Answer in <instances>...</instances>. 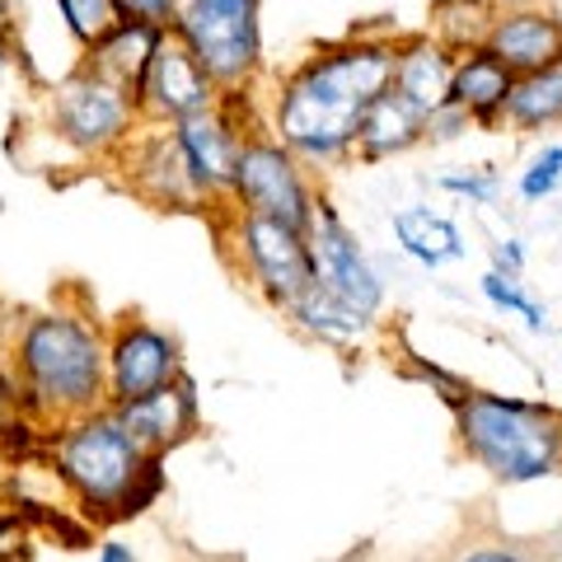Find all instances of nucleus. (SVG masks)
I'll return each mask as SVG.
<instances>
[{
  "label": "nucleus",
  "mask_w": 562,
  "mask_h": 562,
  "mask_svg": "<svg viewBox=\"0 0 562 562\" xmlns=\"http://www.w3.org/2000/svg\"><path fill=\"white\" fill-rule=\"evenodd\" d=\"M165 33L169 29H146V24L117 20L94 47L80 52V66L136 94V85H140V76H146V66H150V57H155V47H160Z\"/></svg>",
  "instance_id": "21"
},
{
  "label": "nucleus",
  "mask_w": 562,
  "mask_h": 562,
  "mask_svg": "<svg viewBox=\"0 0 562 562\" xmlns=\"http://www.w3.org/2000/svg\"><path fill=\"white\" fill-rule=\"evenodd\" d=\"M516 76L506 70L492 52L479 47H460L454 52V66H450V103L460 109L473 127H502V113H506V94H512Z\"/></svg>",
  "instance_id": "17"
},
{
  "label": "nucleus",
  "mask_w": 562,
  "mask_h": 562,
  "mask_svg": "<svg viewBox=\"0 0 562 562\" xmlns=\"http://www.w3.org/2000/svg\"><path fill=\"white\" fill-rule=\"evenodd\" d=\"M483 47L512 76H530V70L562 61V24L549 14V5H497Z\"/></svg>",
  "instance_id": "15"
},
{
  "label": "nucleus",
  "mask_w": 562,
  "mask_h": 562,
  "mask_svg": "<svg viewBox=\"0 0 562 562\" xmlns=\"http://www.w3.org/2000/svg\"><path fill=\"white\" fill-rule=\"evenodd\" d=\"M450 413L460 450L487 479L525 487L562 473V413L553 403L469 390Z\"/></svg>",
  "instance_id": "4"
},
{
  "label": "nucleus",
  "mask_w": 562,
  "mask_h": 562,
  "mask_svg": "<svg viewBox=\"0 0 562 562\" xmlns=\"http://www.w3.org/2000/svg\"><path fill=\"white\" fill-rule=\"evenodd\" d=\"M464 132H473V122L454 109V103H446V109H436L431 117H427V140H436V146H441V140H454V136H464Z\"/></svg>",
  "instance_id": "29"
},
{
  "label": "nucleus",
  "mask_w": 562,
  "mask_h": 562,
  "mask_svg": "<svg viewBox=\"0 0 562 562\" xmlns=\"http://www.w3.org/2000/svg\"><path fill=\"white\" fill-rule=\"evenodd\" d=\"M314 202H319V188H314L310 169L295 160L272 132L254 127L244 136L239 160H235V183H231L235 211L281 221V225H291V231H310Z\"/></svg>",
  "instance_id": "8"
},
{
  "label": "nucleus",
  "mask_w": 562,
  "mask_h": 562,
  "mask_svg": "<svg viewBox=\"0 0 562 562\" xmlns=\"http://www.w3.org/2000/svg\"><path fill=\"white\" fill-rule=\"evenodd\" d=\"M113 417L122 422V431L146 450V454H169L179 450L183 441L198 436V422H202V408H198V390L192 380L179 375L165 390H150L132 403H117Z\"/></svg>",
  "instance_id": "14"
},
{
  "label": "nucleus",
  "mask_w": 562,
  "mask_h": 562,
  "mask_svg": "<svg viewBox=\"0 0 562 562\" xmlns=\"http://www.w3.org/2000/svg\"><path fill=\"white\" fill-rule=\"evenodd\" d=\"M543 5H549V14H553L558 24H562V0H543Z\"/></svg>",
  "instance_id": "34"
},
{
  "label": "nucleus",
  "mask_w": 562,
  "mask_h": 562,
  "mask_svg": "<svg viewBox=\"0 0 562 562\" xmlns=\"http://www.w3.org/2000/svg\"><path fill=\"white\" fill-rule=\"evenodd\" d=\"M520 198L525 202H549L553 192L562 188V140H549V146H539L530 160L520 169Z\"/></svg>",
  "instance_id": "25"
},
{
  "label": "nucleus",
  "mask_w": 562,
  "mask_h": 562,
  "mask_svg": "<svg viewBox=\"0 0 562 562\" xmlns=\"http://www.w3.org/2000/svg\"><path fill=\"white\" fill-rule=\"evenodd\" d=\"M140 127L136 99L122 85L76 66L52 85V132L85 160H113Z\"/></svg>",
  "instance_id": "6"
},
{
  "label": "nucleus",
  "mask_w": 562,
  "mask_h": 562,
  "mask_svg": "<svg viewBox=\"0 0 562 562\" xmlns=\"http://www.w3.org/2000/svg\"><path fill=\"white\" fill-rule=\"evenodd\" d=\"M502 122L516 132H553L562 122V61L530 70V76H516Z\"/></svg>",
  "instance_id": "22"
},
{
  "label": "nucleus",
  "mask_w": 562,
  "mask_h": 562,
  "mask_svg": "<svg viewBox=\"0 0 562 562\" xmlns=\"http://www.w3.org/2000/svg\"><path fill=\"white\" fill-rule=\"evenodd\" d=\"M117 169L127 188L136 192L140 202L160 206V211H206L202 192L192 188L188 169H183V155L173 146L169 127H150V122H140L136 136L122 146L117 155Z\"/></svg>",
  "instance_id": "13"
},
{
  "label": "nucleus",
  "mask_w": 562,
  "mask_h": 562,
  "mask_svg": "<svg viewBox=\"0 0 562 562\" xmlns=\"http://www.w3.org/2000/svg\"><path fill=\"white\" fill-rule=\"evenodd\" d=\"M436 188L450 192V198H460V202H469V206H487V202H497V192H502V173L492 165L450 169V173L436 179Z\"/></svg>",
  "instance_id": "26"
},
{
  "label": "nucleus",
  "mask_w": 562,
  "mask_h": 562,
  "mask_svg": "<svg viewBox=\"0 0 562 562\" xmlns=\"http://www.w3.org/2000/svg\"><path fill=\"white\" fill-rule=\"evenodd\" d=\"M47 454L61 487L76 497V506L90 520L117 525L140 516L165 492V454H146L113 408L85 413L76 422H61L47 436Z\"/></svg>",
  "instance_id": "3"
},
{
  "label": "nucleus",
  "mask_w": 562,
  "mask_h": 562,
  "mask_svg": "<svg viewBox=\"0 0 562 562\" xmlns=\"http://www.w3.org/2000/svg\"><path fill=\"white\" fill-rule=\"evenodd\" d=\"M454 562H539L530 549H520V543H479V549L460 553Z\"/></svg>",
  "instance_id": "31"
},
{
  "label": "nucleus",
  "mask_w": 562,
  "mask_h": 562,
  "mask_svg": "<svg viewBox=\"0 0 562 562\" xmlns=\"http://www.w3.org/2000/svg\"><path fill=\"white\" fill-rule=\"evenodd\" d=\"M132 99H136L140 122H150V127H169V122H183L192 113L216 109L221 90H216V80L202 70V61L192 57L173 33H165Z\"/></svg>",
  "instance_id": "11"
},
{
  "label": "nucleus",
  "mask_w": 562,
  "mask_h": 562,
  "mask_svg": "<svg viewBox=\"0 0 562 562\" xmlns=\"http://www.w3.org/2000/svg\"><path fill=\"white\" fill-rule=\"evenodd\" d=\"M52 10H57V20L66 29V38L76 43V52L94 47L103 33L117 24L113 0H52Z\"/></svg>",
  "instance_id": "24"
},
{
  "label": "nucleus",
  "mask_w": 562,
  "mask_h": 562,
  "mask_svg": "<svg viewBox=\"0 0 562 562\" xmlns=\"http://www.w3.org/2000/svg\"><path fill=\"white\" fill-rule=\"evenodd\" d=\"M403 375H408V380H422V384H431V390L441 394V398L450 403V408H454V403H460V398L469 394V384H464L460 375L441 371V366H427L422 357H408V361H403Z\"/></svg>",
  "instance_id": "27"
},
{
  "label": "nucleus",
  "mask_w": 562,
  "mask_h": 562,
  "mask_svg": "<svg viewBox=\"0 0 562 562\" xmlns=\"http://www.w3.org/2000/svg\"><path fill=\"white\" fill-rule=\"evenodd\" d=\"M221 211H225L221 244L235 258L239 277H249V286L268 305L286 310L314 281L305 231H291V225L268 221V216H249V211H235V206H221Z\"/></svg>",
  "instance_id": "7"
},
{
  "label": "nucleus",
  "mask_w": 562,
  "mask_h": 562,
  "mask_svg": "<svg viewBox=\"0 0 562 562\" xmlns=\"http://www.w3.org/2000/svg\"><path fill=\"white\" fill-rule=\"evenodd\" d=\"M394 47L398 38H357V33L347 43L319 47L277 80L268 132L305 169L351 160L361 113L394 76Z\"/></svg>",
  "instance_id": "1"
},
{
  "label": "nucleus",
  "mask_w": 562,
  "mask_h": 562,
  "mask_svg": "<svg viewBox=\"0 0 562 562\" xmlns=\"http://www.w3.org/2000/svg\"><path fill=\"white\" fill-rule=\"evenodd\" d=\"M281 314H286L305 338L324 342V347H338V351H357V347L371 342V333H375V319H366L361 310H351L347 301H338V295L324 291L319 281H310V286L295 295Z\"/></svg>",
  "instance_id": "19"
},
{
  "label": "nucleus",
  "mask_w": 562,
  "mask_h": 562,
  "mask_svg": "<svg viewBox=\"0 0 562 562\" xmlns=\"http://www.w3.org/2000/svg\"><path fill=\"white\" fill-rule=\"evenodd\" d=\"M492 5H543V0H492Z\"/></svg>",
  "instance_id": "35"
},
{
  "label": "nucleus",
  "mask_w": 562,
  "mask_h": 562,
  "mask_svg": "<svg viewBox=\"0 0 562 562\" xmlns=\"http://www.w3.org/2000/svg\"><path fill=\"white\" fill-rule=\"evenodd\" d=\"M427 140V117L403 94H394L390 85L371 99V109L361 113L357 122V140H351V155H357L361 165H384V160H398V155H408L413 146Z\"/></svg>",
  "instance_id": "18"
},
{
  "label": "nucleus",
  "mask_w": 562,
  "mask_h": 562,
  "mask_svg": "<svg viewBox=\"0 0 562 562\" xmlns=\"http://www.w3.org/2000/svg\"><path fill=\"white\" fill-rule=\"evenodd\" d=\"M249 132H254V122L244 117V90H225L216 109L169 122V136H173V146H179L183 169H188L192 188L202 192L206 211L231 206L235 160H239V146Z\"/></svg>",
  "instance_id": "9"
},
{
  "label": "nucleus",
  "mask_w": 562,
  "mask_h": 562,
  "mask_svg": "<svg viewBox=\"0 0 562 562\" xmlns=\"http://www.w3.org/2000/svg\"><path fill=\"white\" fill-rule=\"evenodd\" d=\"M492 254V272H506V277H525V244L516 235H506L497 244H487Z\"/></svg>",
  "instance_id": "30"
},
{
  "label": "nucleus",
  "mask_w": 562,
  "mask_h": 562,
  "mask_svg": "<svg viewBox=\"0 0 562 562\" xmlns=\"http://www.w3.org/2000/svg\"><path fill=\"white\" fill-rule=\"evenodd\" d=\"M169 33L179 38L216 90H249L262 70V0H179Z\"/></svg>",
  "instance_id": "5"
},
{
  "label": "nucleus",
  "mask_w": 562,
  "mask_h": 562,
  "mask_svg": "<svg viewBox=\"0 0 562 562\" xmlns=\"http://www.w3.org/2000/svg\"><path fill=\"white\" fill-rule=\"evenodd\" d=\"M183 375L179 338L146 319H122L109 333V408L165 390Z\"/></svg>",
  "instance_id": "12"
},
{
  "label": "nucleus",
  "mask_w": 562,
  "mask_h": 562,
  "mask_svg": "<svg viewBox=\"0 0 562 562\" xmlns=\"http://www.w3.org/2000/svg\"><path fill=\"white\" fill-rule=\"evenodd\" d=\"M450 66H454V47H446L436 33L398 38L390 90L408 99L422 117H431L436 109H446L450 103Z\"/></svg>",
  "instance_id": "16"
},
{
  "label": "nucleus",
  "mask_w": 562,
  "mask_h": 562,
  "mask_svg": "<svg viewBox=\"0 0 562 562\" xmlns=\"http://www.w3.org/2000/svg\"><path fill=\"white\" fill-rule=\"evenodd\" d=\"M390 231H394V244L403 254H408L417 268H450V262H460L469 254V244H464V231L454 225L446 211H431L427 202H408V206H398L394 216H390Z\"/></svg>",
  "instance_id": "20"
},
{
  "label": "nucleus",
  "mask_w": 562,
  "mask_h": 562,
  "mask_svg": "<svg viewBox=\"0 0 562 562\" xmlns=\"http://www.w3.org/2000/svg\"><path fill=\"white\" fill-rule=\"evenodd\" d=\"M94 562H136V553L127 549V543H117V539H103L99 553H94Z\"/></svg>",
  "instance_id": "32"
},
{
  "label": "nucleus",
  "mask_w": 562,
  "mask_h": 562,
  "mask_svg": "<svg viewBox=\"0 0 562 562\" xmlns=\"http://www.w3.org/2000/svg\"><path fill=\"white\" fill-rule=\"evenodd\" d=\"M173 5H179V0H113L117 20L146 24V29H169L173 24Z\"/></svg>",
  "instance_id": "28"
},
{
  "label": "nucleus",
  "mask_w": 562,
  "mask_h": 562,
  "mask_svg": "<svg viewBox=\"0 0 562 562\" xmlns=\"http://www.w3.org/2000/svg\"><path fill=\"white\" fill-rule=\"evenodd\" d=\"M479 295L497 310V314H512V319H520L530 333H549V310H543L530 291H525L520 277H506V272H483L479 277Z\"/></svg>",
  "instance_id": "23"
},
{
  "label": "nucleus",
  "mask_w": 562,
  "mask_h": 562,
  "mask_svg": "<svg viewBox=\"0 0 562 562\" xmlns=\"http://www.w3.org/2000/svg\"><path fill=\"white\" fill-rule=\"evenodd\" d=\"M14 390L38 427H61L109 408V338L94 319L43 310L14 342Z\"/></svg>",
  "instance_id": "2"
},
{
  "label": "nucleus",
  "mask_w": 562,
  "mask_h": 562,
  "mask_svg": "<svg viewBox=\"0 0 562 562\" xmlns=\"http://www.w3.org/2000/svg\"><path fill=\"white\" fill-rule=\"evenodd\" d=\"M305 244H310V272H314V281H319L324 291L338 295V301H347L351 310H361L366 319H380V310H384V277L371 262V254H366L361 235L351 231L347 216L324 198V192H319V202H314Z\"/></svg>",
  "instance_id": "10"
},
{
  "label": "nucleus",
  "mask_w": 562,
  "mask_h": 562,
  "mask_svg": "<svg viewBox=\"0 0 562 562\" xmlns=\"http://www.w3.org/2000/svg\"><path fill=\"white\" fill-rule=\"evenodd\" d=\"M10 52H14V38L0 29V76H5V66H10Z\"/></svg>",
  "instance_id": "33"
}]
</instances>
